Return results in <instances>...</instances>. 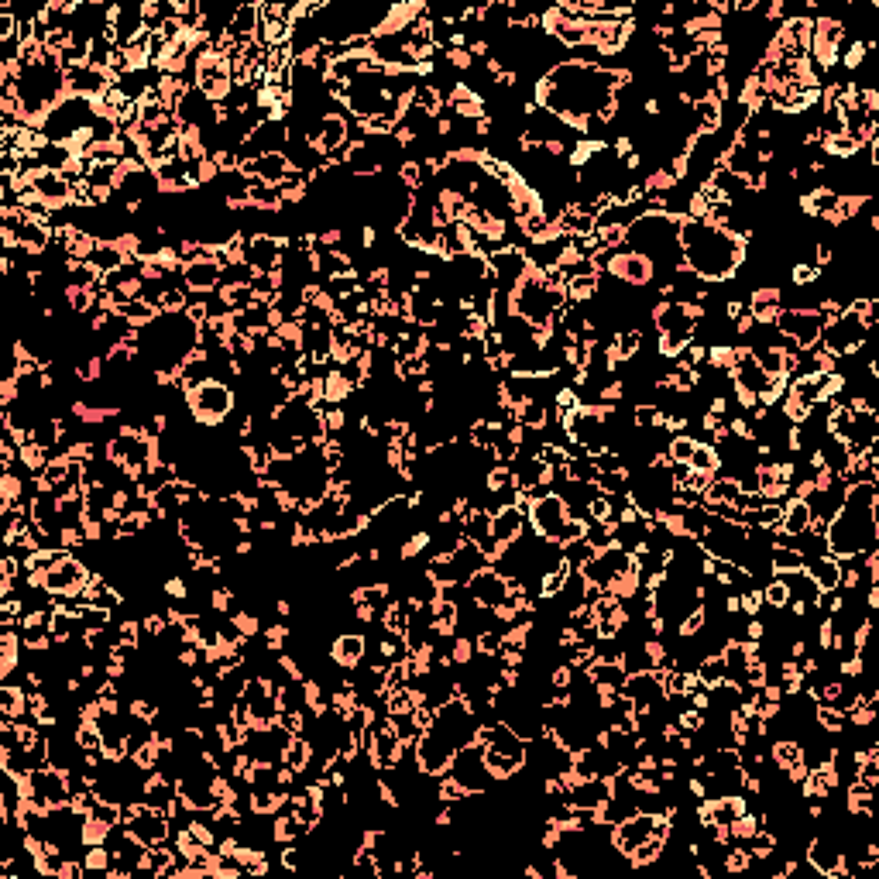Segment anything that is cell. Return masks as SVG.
<instances>
[{
    "label": "cell",
    "mask_w": 879,
    "mask_h": 879,
    "mask_svg": "<svg viewBox=\"0 0 879 879\" xmlns=\"http://www.w3.org/2000/svg\"><path fill=\"white\" fill-rule=\"evenodd\" d=\"M509 577L502 574V570H495L492 564H488L485 570H478L474 577H467V591H471V598L478 601L481 608H498L505 605V598H509Z\"/></svg>",
    "instance_id": "cell-6"
},
{
    "label": "cell",
    "mask_w": 879,
    "mask_h": 879,
    "mask_svg": "<svg viewBox=\"0 0 879 879\" xmlns=\"http://www.w3.org/2000/svg\"><path fill=\"white\" fill-rule=\"evenodd\" d=\"M529 512L519 509V505H505V509H498L492 516V536L498 546H512L516 540H522V536L529 533Z\"/></svg>",
    "instance_id": "cell-9"
},
{
    "label": "cell",
    "mask_w": 879,
    "mask_h": 879,
    "mask_svg": "<svg viewBox=\"0 0 879 879\" xmlns=\"http://www.w3.org/2000/svg\"><path fill=\"white\" fill-rule=\"evenodd\" d=\"M461 536L478 546H485L488 540H492V512L485 509H471L467 516L461 519Z\"/></svg>",
    "instance_id": "cell-13"
},
{
    "label": "cell",
    "mask_w": 879,
    "mask_h": 879,
    "mask_svg": "<svg viewBox=\"0 0 879 879\" xmlns=\"http://www.w3.org/2000/svg\"><path fill=\"white\" fill-rule=\"evenodd\" d=\"M234 406H237V392L227 382H217V378H210V382L186 392V413L196 426H203V430L224 426L227 419H231Z\"/></svg>",
    "instance_id": "cell-3"
},
{
    "label": "cell",
    "mask_w": 879,
    "mask_h": 879,
    "mask_svg": "<svg viewBox=\"0 0 879 879\" xmlns=\"http://www.w3.org/2000/svg\"><path fill=\"white\" fill-rule=\"evenodd\" d=\"M364 653H368V639H364V632H337L334 643H330V663H334L337 670H354L364 663Z\"/></svg>",
    "instance_id": "cell-8"
},
{
    "label": "cell",
    "mask_w": 879,
    "mask_h": 879,
    "mask_svg": "<svg viewBox=\"0 0 879 879\" xmlns=\"http://www.w3.org/2000/svg\"><path fill=\"white\" fill-rule=\"evenodd\" d=\"M749 313L756 316V323H773L783 310V289L780 285H756L746 299Z\"/></svg>",
    "instance_id": "cell-10"
},
{
    "label": "cell",
    "mask_w": 879,
    "mask_h": 879,
    "mask_svg": "<svg viewBox=\"0 0 879 879\" xmlns=\"http://www.w3.org/2000/svg\"><path fill=\"white\" fill-rule=\"evenodd\" d=\"M447 776H454L457 783L467 790L471 797H485L488 787H492V773H488V763H485V746L481 742H471V746L457 749L454 759H450V770Z\"/></svg>",
    "instance_id": "cell-4"
},
{
    "label": "cell",
    "mask_w": 879,
    "mask_h": 879,
    "mask_svg": "<svg viewBox=\"0 0 879 879\" xmlns=\"http://www.w3.org/2000/svg\"><path fill=\"white\" fill-rule=\"evenodd\" d=\"M811 529V509H807L804 498H787L783 502V516H780V533L787 536H801Z\"/></svg>",
    "instance_id": "cell-11"
},
{
    "label": "cell",
    "mask_w": 879,
    "mask_h": 879,
    "mask_svg": "<svg viewBox=\"0 0 879 879\" xmlns=\"http://www.w3.org/2000/svg\"><path fill=\"white\" fill-rule=\"evenodd\" d=\"M876 516H879V481L845 485L842 509L831 516L825 529V546L831 557H862L876 553Z\"/></svg>",
    "instance_id": "cell-2"
},
{
    "label": "cell",
    "mask_w": 879,
    "mask_h": 879,
    "mask_svg": "<svg viewBox=\"0 0 879 879\" xmlns=\"http://www.w3.org/2000/svg\"><path fill=\"white\" fill-rule=\"evenodd\" d=\"M804 570L814 577V584H818L821 591H831V588H838V584H842V574H838V560L831 557V553H821V557L807 560Z\"/></svg>",
    "instance_id": "cell-12"
},
{
    "label": "cell",
    "mask_w": 879,
    "mask_h": 879,
    "mask_svg": "<svg viewBox=\"0 0 879 879\" xmlns=\"http://www.w3.org/2000/svg\"><path fill=\"white\" fill-rule=\"evenodd\" d=\"M220 279H224V265H220L217 258H196L182 268V285H186L193 296H210V292H217Z\"/></svg>",
    "instance_id": "cell-7"
},
{
    "label": "cell",
    "mask_w": 879,
    "mask_h": 879,
    "mask_svg": "<svg viewBox=\"0 0 879 879\" xmlns=\"http://www.w3.org/2000/svg\"><path fill=\"white\" fill-rule=\"evenodd\" d=\"M773 327L780 330L787 340H794L801 351H811V347L821 340L825 320H821L818 310H794V306H783L780 316L773 320Z\"/></svg>",
    "instance_id": "cell-5"
},
{
    "label": "cell",
    "mask_w": 879,
    "mask_h": 879,
    "mask_svg": "<svg viewBox=\"0 0 879 879\" xmlns=\"http://www.w3.org/2000/svg\"><path fill=\"white\" fill-rule=\"evenodd\" d=\"M680 268L704 285L732 282L749 261V241L711 220H680Z\"/></svg>",
    "instance_id": "cell-1"
},
{
    "label": "cell",
    "mask_w": 879,
    "mask_h": 879,
    "mask_svg": "<svg viewBox=\"0 0 879 879\" xmlns=\"http://www.w3.org/2000/svg\"><path fill=\"white\" fill-rule=\"evenodd\" d=\"M694 447H698V440H694V437H687V433H673L670 443H667L670 464H687V461H691V454H694Z\"/></svg>",
    "instance_id": "cell-14"
}]
</instances>
